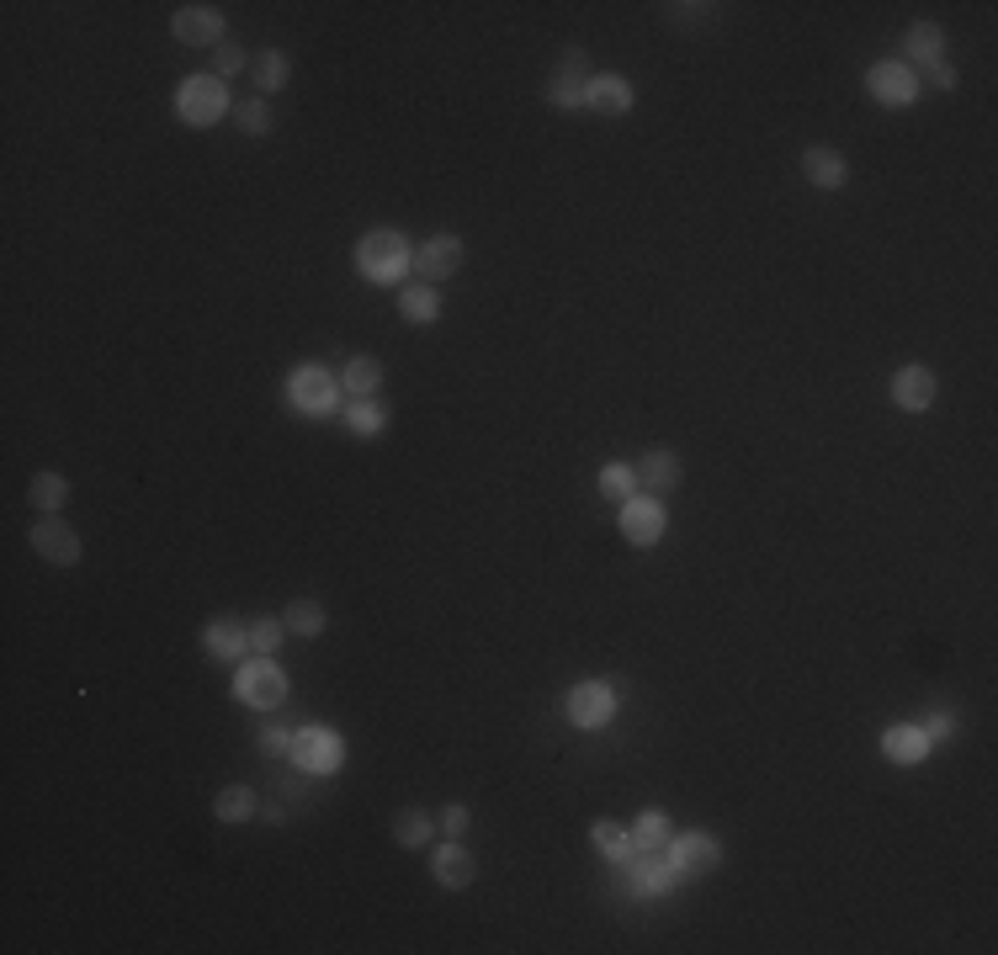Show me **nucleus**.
I'll use <instances>...</instances> for the list:
<instances>
[{"instance_id":"nucleus-1","label":"nucleus","mask_w":998,"mask_h":955,"mask_svg":"<svg viewBox=\"0 0 998 955\" xmlns=\"http://www.w3.org/2000/svg\"><path fill=\"white\" fill-rule=\"evenodd\" d=\"M410 266H414L410 239L393 234V229H372V234L356 244V272L367 276V281H399Z\"/></svg>"},{"instance_id":"nucleus-2","label":"nucleus","mask_w":998,"mask_h":955,"mask_svg":"<svg viewBox=\"0 0 998 955\" xmlns=\"http://www.w3.org/2000/svg\"><path fill=\"white\" fill-rule=\"evenodd\" d=\"M175 112H181V123H192V128H213V123L229 112V91H223V80H218V74H192V80H181V91H175Z\"/></svg>"},{"instance_id":"nucleus-3","label":"nucleus","mask_w":998,"mask_h":955,"mask_svg":"<svg viewBox=\"0 0 998 955\" xmlns=\"http://www.w3.org/2000/svg\"><path fill=\"white\" fill-rule=\"evenodd\" d=\"M234 701L255 706V712H272V706L287 701V675L276 669L272 658L255 653L250 664H240V675H234Z\"/></svg>"},{"instance_id":"nucleus-4","label":"nucleus","mask_w":998,"mask_h":955,"mask_svg":"<svg viewBox=\"0 0 998 955\" xmlns=\"http://www.w3.org/2000/svg\"><path fill=\"white\" fill-rule=\"evenodd\" d=\"M292 764L298 770H309V775H335L345 764V744H341V733L335 727H298L292 733Z\"/></svg>"},{"instance_id":"nucleus-5","label":"nucleus","mask_w":998,"mask_h":955,"mask_svg":"<svg viewBox=\"0 0 998 955\" xmlns=\"http://www.w3.org/2000/svg\"><path fill=\"white\" fill-rule=\"evenodd\" d=\"M287 399L303 414H335L341 404V377H330L324 367H298L287 377Z\"/></svg>"},{"instance_id":"nucleus-6","label":"nucleus","mask_w":998,"mask_h":955,"mask_svg":"<svg viewBox=\"0 0 998 955\" xmlns=\"http://www.w3.org/2000/svg\"><path fill=\"white\" fill-rule=\"evenodd\" d=\"M617 712V690L606 680H580L569 690V722L574 727H606Z\"/></svg>"},{"instance_id":"nucleus-7","label":"nucleus","mask_w":998,"mask_h":955,"mask_svg":"<svg viewBox=\"0 0 998 955\" xmlns=\"http://www.w3.org/2000/svg\"><path fill=\"white\" fill-rule=\"evenodd\" d=\"M865 91H871L882 106H908V102H919V74H914L908 65H871Z\"/></svg>"},{"instance_id":"nucleus-8","label":"nucleus","mask_w":998,"mask_h":955,"mask_svg":"<svg viewBox=\"0 0 998 955\" xmlns=\"http://www.w3.org/2000/svg\"><path fill=\"white\" fill-rule=\"evenodd\" d=\"M33 552L54 568H74L80 563V537L69 531L65 520H37L33 526Z\"/></svg>"},{"instance_id":"nucleus-9","label":"nucleus","mask_w":998,"mask_h":955,"mask_svg":"<svg viewBox=\"0 0 998 955\" xmlns=\"http://www.w3.org/2000/svg\"><path fill=\"white\" fill-rule=\"evenodd\" d=\"M457 266H462V239H451V234L425 239V244L414 250V276H420V281H441V276H457Z\"/></svg>"},{"instance_id":"nucleus-10","label":"nucleus","mask_w":998,"mask_h":955,"mask_svg":"<svg viewBox=\"0 0 998 955\" xmlns=\"http://www.w3.org/2000/svg\"><path fill=\"white\" fill-rule=\"evenodd\" d=\"M171 33L192 48H207V43H223V11L218 5H181L171 22Z\"/></svg>"},{"instance_id":"nucleus-11","label":"nucleus","mask_w":998,"mask_h":955,"mask_svg":"<svg viewBox=\"0 0 998 955\" xmlns=\"http://www.w3.org/2000/svg\"><path fill=\"white\" fill-rule=\"evenodd\" d=\"M621 537L632 546H654L664 537V505L658 499H627L621 505Z\"/></svg>"},{"instance_id":"nucleus-12","label":"nucleus","mask_w":998,"mask_h":955,"mask_svg":"<svg viewBox=\"0 0 998 955\" xmlns=\"http://www.w3.org/2000/svg\"><path fill=\"white\" fill-rule=\"evenodd\" d=\"M431 871H436V882L447 891H462L473 887V876H479V860L462 850V839H447L441 850H436V860H431Z\"/></svg>"},{"instance_id":"nucleus-13","label":"nucleus","mask_w":998,"mask_h":955,"mask_svg":"<svg viewBox=\"0 0 998 955\" xmlns=\"http://www.w3.org/2000/svg\"><path fill=\"white\" fill-rule=\"evenodd\" d=\"M893 404L897 410H914L925 414L934 404V372L930 367H903V372L893 377Z\"/></svg>"},{"instance_id":"nucleus-14","label":"nucleus","mask_w":998,"mask_h":955,"mask_svg":"<svg viewBox=\"0 0 998 955\" xmlns=\"http://www.w3.org/2000/svg\"><path fill=\"white\" fill-rule=\"evenodd\" d=\"M585 106L589 112H606V117H621V112H632V85L621 74H595L585 91Z\"/></svg>"},{"instance_id":"nucleus-15","label":"nucleus","mask_w":998,"mask_h":955,"mask_svg":"<svg viewBox=\"0 0 998 955\" xmlns=\"http://www.w3.org/2000/svg\"><path fill=\"white\" fill-rule=\"evenodd\" d=\"M718 860H723V844L712 839V833H680L675 839V865L680 871H718Z\"/></svg>"},{"instance_id":"nucleus-16","label":"nucleus","mask_w":998,"mask_h":955,"mask_svg":"<svg viewBox=\"0 0 998 955\" xmlns=\"http://www.w3.org/2000/svg\"><path fill=\"white\" fill-rule=\"evenodd\" d=\"M802 175H807L818 192H839V186L850 181V165H845V154H834V149H807V154H802Z\"/></svg>"},{"instance_id":"nucleus-17","label":"nucleus","mask_w":998,"mask_h":955,"mask_svg":"<svg viewBox=\"0 0 998 955\" xmlns=\"http://www.w3.org/2000/svg\"><path fill=\"white\" fill-rule=\"evenodd\" d=\"M632 473H638L643 488L669 494V488H680V457H675V451H649L643 462H632Z\"/></svg>"},{"instance_id":"nucleus-18","label":"nucleus","mask_w":998,"mask_h":955,"mask_svg":"<svg viewBox=\"0 0 998 955\" xmlns=\"http://www.w3.org/2000/svg\"><path fill=\"white\" fill-rule=\"evenodd\" d=\"M882 749H887V759H897V764H919V759L930 753V738H925V727L897 722V727L882 733Z\"/></svg>"},{"instance_id":"nucleus-19","label":"nucleus","mask_w":998,"mask_h":955,"mask_svg":"<svg viewBox=\"0 0 998 955\" xmlns=\"http://www.w3.org/2000/svg\"><path fill=\"white\" fill-rule=\"evenodd\" d=\"M203 648L213 653V658H240V653L250 648V637H244V621H234V615H218V621H207Z\"/></svg>"},{"instance_id":"nucleus-20","label":"nucleus","mask_w":998,"mask_h":955,"mask_svg":"<svg viewBox=\"0 0 998 955\" xmlns=\"http://www.w3.org/2000/svg\"><path fill=\"white\" fill-rule=\"evenodd\" d=\"M287 74H292V59L282 54V48H261L255 59H250V80H255V91L261 96H272L287 85Z\"/></svg>"},{"instance_id":"nucleus-21","label":"nucleus","mask_w":998,"mask_h":955,"mask_svg":"<svg viewBox=\"0 0 998 955\" xmlns=\"http://www.w3.org/2000/svg\"><path fill=\"white\" fill-rule=\"evenodd\" d=\"M431 833H436L431 813H420V807H399V813H393V844H399V850H425Z\"/></svg>"},{"instance_id":"nucleus-22","label":"nucleus","mask_w":998,"mask_h":955,"mask_svg":"<svg viewBox=\"0 0 998 955\" xmlns=\"http://www.w3.org/2000/svg\"><path fill=\"white\" fill-rule=\"evenodd\" d=\"M341 388L351 393V399H372L382 388V361L378 356H351L341 372Z\"/></svg>"},{"instance_id":"nucleus-23","label":"nucleus","mask_w":998,"mask_h":955,"mask_svg":"<svg viewBox=\"0 0 998 955\" xmlns=\"http://www.w3.org/2000/svg\"><path fill=\"white\" fill-rule=\"evenodd\" d=\"M903 54L914 59V65H940V54H945V33L934 27V22H914L908 27V37H903Z\"/></svg>"},{"instance_id":"nucleus-24","label":"nucleus","mask_w":998,"mask_h":955,"mask_svg":"<svg viewBox=\"0 0 998 955\" xmlns=\"http://www.w3.org/2000/svg\"><path fill=\"white\" fill-rule=\"evenodd\" d=\"M399 313H404V324H436V313H441V298H436V287H431V281H414V287H404V298H399Z\"/></svg>"},{"instance_id":"nucleus-25","label":"nucleus","mask_w":998,"mask_h":955,"mask_svg":"<svg viewBox=\"0 0 998 955\" xmlns=\"http://www.w3.org/2000/svg\"><path fill=\"white\" fill-rule=\"evenodd\" d=\"M345 425H351V436H382L388 430V404H378V399H351L345 404Z\"/></svg>"},{"instance_id":"nucleus-26","label":"nucleus","mask_w":998,"mask_h":955,"mask_svg":"<svg viewBox=\"0 0 998 955\" xmlns=\"http://www.w3.org/2000/svg\"><path fill=\"white\" fill-rule=\"evenodd\" d=\"M255 791L250 785H223L218 791V802H213V818L218 822H244V818H255Z\"/></svg>"},{"instance_id":"nucleus-27","label":"nucleus","mask_w":998,"mask_h":955,"mask_svg":"<svg viewBox=\"0 0 998 955\" xmlns=\"http://www.w3.org/2000/svg\"><path fill=\"white\" fill-rule=\"evenodd\" d=\"M595 850L606 854L611 865H632V854H638V839L617 828V822H595Z\"/></svg>"},{"instance_id":"nucleus-28","label":"nucleus","mask_w":998,"mask_h":955,"mask_svg":"<svg viewBox=\"0 0 998 955\" xmlns=\"http://www.w3.org/2000/svg\"><path fill=\"white\" fill-rule=\"evenodd\" d=\"M585 91H589L585 74L552 69V80H548V102H552V106H563V112H580V106H585Z\"/></svg>"},{"instance_id":"nucleus-29","label":"nucleus","mask_w":998,"mask_h":955,"mask_svg":"<svg viewBox=\"0 0 998 955\" xmlns=\"http://www.w3.org/2000/svg\"><path fill=\"white\" fill-rule=\"evenodd\" d=\"M595 483H600V494H606V499H617V505H627V499H638V473H632L627 462H606Z\"/></svg>"},{"instance_id":"nucleus-30","label":"nucleus","mask_w":998,"mask_h":955,"mask_svg":"<svg viewBox=\"0 0 998 955\" xmlns=\"http://www.w3.org/2000/svg\"><path fill=\"white\" fill-rule=\"evenodd\" d=\"M282 632H287V621H282V615H255V621H244L250 653H261V658L282 648Z\"/></svg>"},{"instance_id":"nucleus-31","label":"nucleus","mask_w":998,"mask_h":955,"mask_svg":"<svg viewBox=\"0 0 998 955\" xmlns=\"http://www.w3.org/2000/svg\"><path fill=\"white\" fill-rule=\"evenodd\" d=\"M638 854H654V850H669V818L658 813V807H649L643 818H638Z\"/></svg>"},{"instance_id":"nucleus-32","label":"nucleus","mask_w":998,"mask_h":955,"mask_svg":"<svg viewBox=\"0 0 998 955\" xmlns=\"http://www.w3.org/2000/svg\"><path fill=\"white\" fill-rule=\"evenodd\" d=\"M27 499H33V505H37L43 515H54V510H59V505L69 499V483H65L59 473H37V478H33V488H27Z\"/></svg>"},{"instance_id":"nucleus-33","label":"nucleus","mask_w":998,"mask_h":955,"mask_svg":"<svg viewBox=\"0 0 998 955\" xmlns=\"http://www.w3.org/2000/svg\"><path fill=\"white\" fill-rule=\"evenodd\" d=\"M282 621H287V632H298V637H319V632H324V606H313V600H292Z\"/></svg>"},{"instance_id":"nucleus-34","label":"nucleus","mask_w":998,"mask_h":955,"mask_svg":"<svg viewBox=\"0 0 998 955\" xmlns=\"http://www.w3.org/2000/svg\"><path fill=\"white\" fill-rule=\"evenodd\" d=\"M240 134H250V138L272 134V106L261 102V96H250V102H240Z\"/></svg>"},{"instance_id":"nucleus-35","label":"nucleus","mask_w":998,"mask_h":955,"mask_svg":"<svg viewBox=\"0 0 998 955\" xmlns=\"http://www.w3.org/2000/svg\"><path fill=\"white\" fill-rule=\"evenodd\" d=\"M240 69H244L240 43H218V48H213V74H218V80H229V74H240Z\"/></svg>"},{"instance_id":"nucleus-36","label":"nucleus","mask_w":998,"mask_h":955,"mask_svg":"<svg viewBox=\"0 0 998 955\" xmlns=\"http://www.w3.org/2000/svg\"><path fill=\"white\" fill-rule=\"evenodd\" d=\"M441 833H447V839H462V833H468V822H473V813H468V807H462V802H451V807H441Z\"/></svg>"},{"instance_id":"nucleus-37","label":"nucleus","mask_w":998,"mask_h":955,"mask_svg":"<svg viewBox=\"0 0 998 955\" xmlns=\"http://www.w3.org/2000/svg\"><path fill=\"white\" fill-rule=\"evenodd\" d=\"M261 753H292V733L287 727H261Z\"/></svg>"},{"instance_id":"nucleus-38","label":"nucleus","mask_w":998,"mask_h":955,"mask_svg":"<svg viewBox=\"0 0 998 955\" xmlns=\"http://www.w3.org/2000/svg\"><path fill=\"white\" fill-rule=\"evenodd\" d=\"M951 733H956V716L951 712H934L930 722H925V738H930V744L934 738H951Z\"/></svg>"},{"instance_id":"nucleus-39","label":"nucleus","mask_w":998,"mask_h":955,"mask_svg":"<svg viewBox=\"0 0 998 955\" xmlns=\"http://www.w3.org/2000/svg\"><path fill=\"white\" fill-rule=\"evenodd\" d=\"M558 69H569V74H585L589 54H585V48H563V65H558Z\"/></svg>"},{"instance_id":"nucleus-40","label":"nucleus","mask_w":998,"mask_h":955,"mask_svg":"<svg viewBox=\"0 0 998 955\" xmlns=\"http://www.w3.org/2000/svg\"><path fill=\"white\" fill-rule=\"evenodd\" d=\"M930 80L940 85V91H956V69L945 65V59H940V65H930Z\"/></svg>"}]
</instances>
